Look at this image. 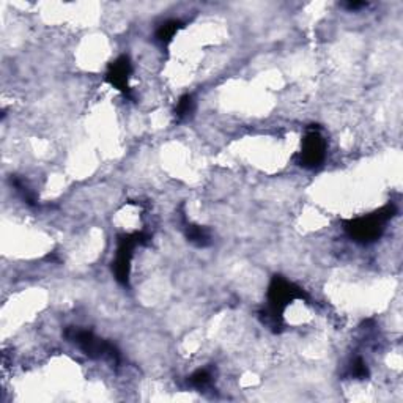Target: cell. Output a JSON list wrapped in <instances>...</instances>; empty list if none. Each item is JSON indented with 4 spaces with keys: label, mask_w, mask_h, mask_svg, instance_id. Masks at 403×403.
Masks as SVG:
<instances>
[{
    "label": "cell",
    "mask_w": 403,
    "mask_h": 403,
    "mask_svg": "<svg viewBox=\"0 0 403 403\" xmlns=\"http://www.w3.org/2000/svg\"><path fill=\"white\" fill-rule=\"evenodd\" d=\"M184 235L186 240L197 247H207L211 245V235L207 227L196 226V224H186L184 226Z\"/></svg>",
    "instance_id": "52a82bcc"
},
{
    "label": "cell",
    "mask_w": 403,
    "mask_h": 403,
    "mask_svg": "<svg viewBox=\"0 0 403 403\" xmlns=\"http://www.w3.org/2000/svg\"><path fill=\"white\" fill-rule=\"evenodd\" d=\"M196 107V102L193 95H183V97L178 100L177 107H175V117L177 120H184L193 115Z\"/></svg>",
    "instance_id": "9c48e42d"
},
{
    "label": "cell",
    "mask_w": 403,
    "mask_h": 403,
    "mask_svg": "<svg viewBox=\"0 0 403 403\" xmlns=\"http://www.w3.org/2000/svg\"><path fill=\"white\" fill-rule=\"evenodd\" d=\"M350 374L355 376V378H360V380H366L369 378V369H367V364L364 362L362 357L357 356L356 360L351 362L350 366Z\"/></svg>",
    "instance_id": "8fae6325"
},
{
    "label": "cell",
    "mask_w": 403,
    "mask_h": 403,
    "mask_svg": "<svg viewBox=\"0 0 403 403\" xmlns=\"http://www.w3.org/2000/svg\"><path fill=\"white\" fill-rule=\"evenodd\" d=\"M63 336L71 343L78 345L92 360H109L114 364H120V351L112 343L95 336L92 331L78 328V326H68Z\"/></svg>",
    "instance_id": "3957f363"
},
{
    "label": "cell",
    "mask_w": 403,
    "mask_h": 403,
    "mask_svg": "<svg viewBox=\"0 0 403 403\" xmlns=\"http://www.w3.org/2000/svg\"><path fill=\"white\" fill-rule=\"evenodd\" d=\"M326 156V140L318 128H310L303 139L298 164L304 169H317L323 164Z\"/></svg>",
    "instance_id": "5b68a950"
},
{
    "label": "cell",
    "mask_w": 403,
    "mask_h": 403,
    "mask_svg": "<svg viewBox=\"0 0 403 403\" xmlns=\"http://www.w3.org/2000/svg\"><path fill=\"white\" fill-rule=\"evenodd\" d=\"M395 213H397L395 205L388 203L369 216L345 221L343 230L351 240L361 243V245H369V243H374L380 238L383 232H385L386 222L391 221Z\"/></svg>",
    "instance_id": "7a4b0ae2"
},
{
    "label": "cell",
    "mask_w": 403,
    "mask_h": 403,
    "mask_svg": "<svg viewBox=\"0 0 403 403\" xmlns=\"http://www.w3.org/2000/svg\"><path fill=\"white\" fill-rule=\"evenodd\" d=\"M296 299H307V293L282 276H274L268 287V307L260 312V318L273 331L282 328L284 310Z\"/></svg>",
    "instance_id": "6da1fadb"
},
{
    "label": "cell",
    "mask_w": 403,
    "mask_h": 403,
    "mask_svg": "<svg viewBox=\"0 0 403 403\" xmlns=\"http://www.w3.org/2000/svg\"><path fill=\"white\" fill-rule=\"evenodd\" d=\"M189 385L193 386V388H197V389H203V388H207L210 383H211V374H210V370L208 369H200V370H197V372H194L193 375L189 376Z\"/></svg>",
    "instance_id": "30bf717a"
},
{
    "label": "cell",
    "mask_w": 403,
    "mask_h": 403,
    "mask_svg": "<svg viewBox=\"0 0 403 403\" xmlns=\"http://www.w3.org/2000/svg\"><path fill=\"white\" fill-rule=\"evenodd\" d=\"M182 27H183V24L180 21H177V19L165 21L159 25V29L156 30V40L161 44H164V46H168V44L174 40L177 32L180 30Z\"/></svg>",
    "instance_id": "ba28073f"
},
{
    "label": "cell",
    "mask_w": 403,
    "mask_h": 403,
    "mask_svg": "<svg viewBox=\"0 0 403 403\" xmlns=\"http://www.w3.org/2000/svg\"><path fill=\"white\" fill-rule=\"evenodd\" d=\"M132 73V63L128 55H121L117 60L112 62L107 68L106 81L114 88H117L125 97H131V88H130V78Z\"/></svg>",
    "instance_id": "8992f818"
},
{
    "label": "cell",
    "mask_w": 403,
    "mask_h": 403,
    "mask_svg": "<svg viewBox=\"0 0 403 403\" xmlns=\"http://www.w3.org/2000/svg\"><path fill=\"white\" fill-rule=\"evenodd\" d=\"M345 8H348V10H360V8H364V6H367L366 2H348V4H345L343 5Z\"/></svg>",
    "instance_id": "7c38bea8"
},
{
    "label": "cell",
    "mask_w": 403,
    "mask_h": 403,
    "mask_svg": "<svg viewBox=\"0 0 403 403\" xmlns=\"http://www.w3.org/2000/svg\"><path fill=\"white\" fill-rule=\"evenodd\" d=\"M150 240V236L144 232L136 233H128L121 235L118 238V249L115 260L112 264L114 276L117 279V282L123 287L130 285V274H131V260L134 255V249L137 246L145 245Z\"/></svg>",
    "instance_id": "277c9868"
}]
</instances>
